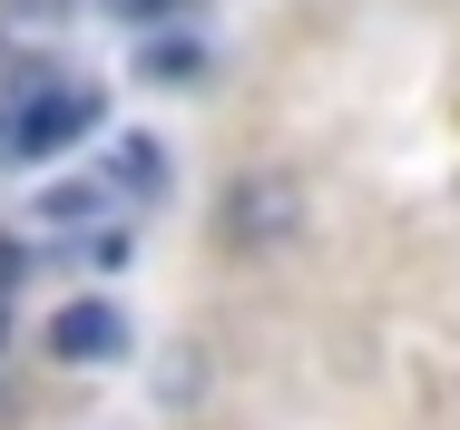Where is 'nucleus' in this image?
Segmentation results:
<instances>
[{
	"instance_id": "obj_8",
	"label": "nucleus",
	"mask_w": 460,
	"mask_h": 430,
	"mask_svg": "<svg viewBox=\"0 0 460 430\" xmlns=\"http://www.w3.org/2000/svg\"><path fill=\"white\" fill-rule=\"evenodd\" d=\"M0 343H10V313H0Z\"/></svg>"
},
{
	"instance_id": "obj_5",
	"label": "nucleus",
	"mask_w": 460,
	"mask_h": 430,
	"mask_svg": "<svg viewBox=\"0 0 460 430\" xmlns=\"http://www.w3.org/2000/svg\"><path fill=\"white\" fill-rule=\"evenodd\" d=\"M196 69H206V59H196V39H157V49H147V79H167V88H186Z\"/></svg>"
},
{
	"instance_id": "obj_1",
	"label": "nucleus",
	"mask_w": 460,
	"mask_h": 430,
	"mask_svg": "<svg viewBox=\"0 0 460 430\" xmlns=\"http://www.w3.org/2000/svg\"><path fill=\"white\" fill-rule=\"evenodd\" d=\"M98 127V88L59 69H20L0 88V157H59Z\"/></svg>"
},
{
	"instance_id": "obj_4",
	"label": "nucleus",
	"mask_w": 460,
	"mask_h": 430,
	"mask_svg": "<svg viewBox=\"0 0 460 430\" xmlns=\"http://www.w3.org/2000/svg\"><path fill=\"white\" fill-rule=\"evenodd\" d=\"M108 167H118V186H128V196H157V186H167L157 137H118V157H108Z\"/></svg>"
},
{
	"instance_id": "obj_2",
	"label": "nucleus",
	"mask_w": 460,
	"mask_h": 430,
	"mask_svg": "<svg viewBox=\"0 0 460 430\" xmlns=\"http://www.w3.org/2000/svg\"><path fill=\"white\" fill-rule=\"evenodd\" d=\"M304 235V186L275 167H255V176H235L226 186V215H216V245L226 255H284Z\"/></svg>"
},
{
	"instance_id": "obj_6",
	"label": "nucleus",
	"mask_w": 460,
	"mask_h": 430,
	"mask_svg": "<svg viewBox=\"0 0 460 430\" xmlns=\"http://www.w3.org/2000/svg\"><path fill=\"white\" fill-rule=\"evenodd\" d=\"M118 20H167V10H186V0H108Z\"/></svg>"
},
{
	"instance_id": "obj_3",
	"label": "nucleus",
	"mask_w": 460,
	"mask_h": 430,
	"mask_svg": "<svg viewBox=\"0 0 460 430\" xmlns=\"http://www.w3.org/2000/svg\"><path fill=\"white\" fill-rule=\"evenodd\" d=\"M118 343H128V323H118V303H69V313L49 323V352H59V362H108Z\"/></svg>"
},
{
	"instance_id": "obj_7",
	"label": "nucleus",
	"mask_w": 460,
	"mask_h": 430,
	"mask_svg": "<svg viewBox=\"0 0 460 430\" xmlns=\"http://www.w3.org/2000/svg\"><path fill=\"white\" fill-rule=\"evenodd\" d=\"M10 264H20V255H10V245H0V284H10Z\"/></svg>"
}]
</instances>
